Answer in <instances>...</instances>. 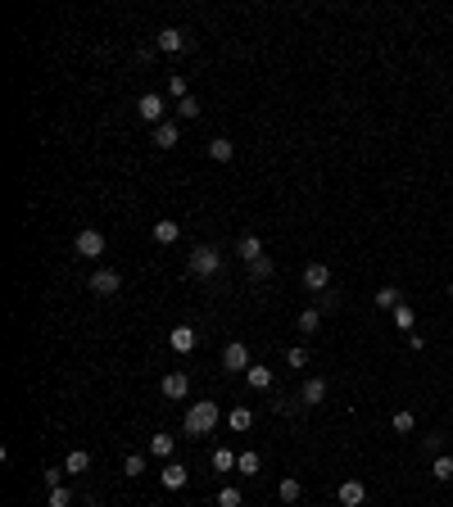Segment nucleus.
I'll list each match as a JSON object with an SVG mask.
<instances>
[{"mask_svg": "<svg viewBox=\"0 0 453 507\" xmlns=\"http://www.w3.org/2000/svg\"><path fill=\"white\" fill-rule=\"evenodd\" d=\"M395 326H399V331H408V335H413V326H417V313H413L408 304H399V308H395Z\"/></svg>", "mask_w": 453, "mask_h": 507, "instance_id": "nucleus-29", "label": "nucleus"}, {"mask_svg": "<svg viewBox=\"0 0 453 507\" xmlns=\"http://www.w3.org/2000/svg\"><path fill=\"white\" fill-rule=\"evenodd\" d=\"M73 249H78L82 259H100V254H105V236H100L96 227H87V231H78V240H73Z\"/></svg>", "mask_w": 453, "mask_h": 507, "instance_id": "nucleus-5", "label": "nucleus"}, {"mask_svg": "<svg viewBox=\"0 0 453 507\" xmlns=\"http://www.w3.org/2000/svg\"><path fill=\"white\" fill-rule=\"evenodd\" d=\"M277 498H281V503H299V498H304V485H299L295 476H286V480L277 485Z\"/></svg>", "mask_w": 453, "mask_h": 507, "instance_id": "nucleus-23", "label": "nucleus"}, {"mask_svg": "<svg viewBox=\"0 0 453 507\" xmlns=\"http://www.w3.org/2000/svg\"><path fill=\"white\" fill-rule=\"evenodd\" d=\"M431 476H435V480H453V458H449V453L431 458Z\"/></svg>", "mask_w": 453, "mask_h": 507, "instance_id": "nucleus-26", "label": "nucleus"}, {"mask_svg": "<svg viewBox=\"0 0 453 507\" xmlns=\"http://www.w3.org/2000/svg\"><path fill=\"white\" fill-rule=\"evenodd\" d=\"M46 507H73V494H68L64 485L59 489H50V498H46Z\"/></svg>", "mask_w": 453, "mask_h": 507, "instance_id": "nucleus-36", "label": "nucleus"}, {"mask_svg": "<svg viewBox=\"0 0 453 507\" xmlns=\"http://www.w3.org/2000/svg\"><path fill=\"white\" fill-rule=\"evenodd\" d=\"M195 340H200V335H195V326H173V331H168V345H173V354H191Z\"/></svg>", "mask_w": 453, "mask_h": 507, "instance_id": "nucleus-11", "label": "nucleus"}, {"mask_svg": "<svg viewBox=\"0 0 453 507\" xmlns=\"http://www.w3.org/2000/svg\"><path fill=\"white\" fill-rule=\"evenodd\" d=\"M173 449H177V440L168 431H159V435H150V453L155 458H164V462H173Z\"/></svg>", "mask_w": 453, "mask_h": 507, "instance_id": "nucleus-15", "label": "nucleus"}, {"mask_svg": "<svg viewBox=\"0 0 453 507\" xmlns=\"http://www.w3.org/2000/svg\"><path fill=\"white\" fill-rule=\"evenodd\" d=\"M191 272L195 277H218L222 272V249L218 245H195L191 249Z\"/></svg>", "mask_w": 453, "mask_h": 507, "instance_id": "nucleus-2", "label": "nucleus"}, {"mask_svg": "<svg viewBox=\"0 0 453 507\" xmlns=\"http://www.w3.org/2000/svg\"><path fill=\"white\" fill-rule=\"evenodd\" d=\"M236 254H241L245 263L263 259V240H259V236H241V245H236Z\"/></svg>", "mask_w": 453, "mask_h": 507, "instance_id": "nucleus-22", "label": "nucleus"}, {"mask_svg": "<svg viewBox=\"0 0 453 507\" xmlns=\"http://www.w3.org/2000/svg\"><path fill=\"white\" fill-rule=\"evenodd\" d=\"M186 480H191V471L182 462H164V471H159V485L164 489H186Z\"/></svg>", "mask_w": 453, "mask_h": 507, "instance_id": "nucleus-10", "label": "nucleus"}, {"mask_svg": "<svg viewBox=\"0 0 453 507\" xmlns=\"http://www.w3.org/2000/svg\"><path fill=\"white\" fill-rule=\"evenodd\" d=\"M222 367H227V372H250V349H245V340H232V345L222 349Z\"/></svg>", "mask_w": 453, "mask_h": 507, "instance_id": "nucleus-4", "label": "nucleus"}, {"mask_svg": "<svg viewBox=\"0 0 453 507\" xmlns=\"http://www.w3.org/2000/svg\"><path fill=\"white\" fill-rule=\"evenodd\" d=\"M245 381H250V390H272V367L254 363L250 372H245Z\"/></svg>", "mask_w": 453, "mask_h": 507, "instance_id": "nucleus-19", "label": "nucleus"}, {"mask_svg": "<svg viewBox=\"0 0 453 507\" xmlns=\"http://www.w3.org/2000/svg\"><path fill=\"white\" fill-rule=\"evenodd\" d=\"M422 449L431 453V458H440V453H444V435H426V440H422Z\"/></svg>", "mask_w": 453, "mask_h": 507, "instance_id": "nucleus-37", "label": "nucleus"}, {"mask_svg": "<svg viewBox=\"0 0 453 507\" xmlns=\"http://www.w3.org/2000/svg\"><path fill=\"white\" fill-rule=\"evenodd\" d=\"M372 304H376V308H386V313H395V308L404 304V290H395V286H381V290L372 295Z\"/></svg>", "mask_w": 453, "mask_h": 507, "instance_id": "nucleus-14", "label": "nucleus"}, {"mask_svg": "<svg viewBox=\"0 0 453 507\" xmlns=\"http://www.w3.org/2000/svg\"><path fill=\"white\" fill-rule=\"evenodd\" d=\"M327 399V381H304V390H299V403H304V408H318V403Z\"/></svg>", "mask_w": 453, "mask_h": 507, "instance_id": "nucleus-13", "label": "nucleus"}, {"mask_svg": "<svg viewBox=\"0 0 453 507\" xmlns=\"http://www.w3.org/2000/svg\"><path fill=\"white\" fill-rule=\"evenodd\" d=\"M299 281H304V290H313V295H318V290L331 286V268H327V263H309Z\"/></svg>", "mask_w": 453, "mask_h": 507, "instance_id": "nucleus-8", "label": "nucleus"}, {"mask_svg": "<svg viewBox=\"0 0 453 507\" xmlns=\"http://www.w3.org/2000/svg\"><path fill=\"white\" fill-rule=\"evenodd\" d=\"M232 154H236V145L227 141V136H213L209 141V159L213 163H232Z\"/></svg>", "mask_w": 453, "mask_h": 507, "instance_id": "nucleus-16", "label": "nucleus"}, {"mask_svg": "<svg viewBox=\"0 0 453 507\" xmlns=\"http://www.w3.org/2000/svg\"><path fill=\"white\" fill-rule=\"evenodd\" d=\"M155 50H164V55H182V50H186V32L164 28V32L155 37Z\"/></svg>", "mask_w": 453, "mask_h": 507, "instance_id": "nucleus-12", "label": "nucleus"}, {"mask_svg": "<svg viewBox=\"0 0 453 507\" xmlns=\"http://www.w3.org/2000/svg\"><path fill=\"white\" fill-rule=\"evenodd\" d=\"M336 498H340V507H363L367 503V485L363 480H340Z\"/></svg>", "mask_w": 453, "mask_h": 507, "instance_id": "nucleus-7", "label": "nucleus"}, {"mask_svg": "<svg viewBox=\"0 0 453 507\" xmlns=\"http://www.w3.org/2000/svg\"><path fill=\"white\" fill-rule=\"evenodd\" d=\"M213 503H218V507H241V503H245V494L227 485V489H218V498H213Z\"/></svg>", "mask_w": 453, "mask_h": 507, "instance_id": "nucleus-32", "label": "nucleus"}, {"mask_svg": "<svg viewBox=\"0 0 453 507\" xmlns=\"http://www.w3.org/2000/svg\"><path fill=\"white\" fill-rule=\"evenodd\" d=\"M123 476H132V480H141V476H145V458H141V453H132V458L123 462Z\"/></svg>", "mask_w": 453, "mask_h": 507, "instance_id": "nucleus-34", "label": "nucleus"}, {"mask_svg": "<svg viewBox=\"0 0 453 507\" xmlns=\"http://www.w3.org/2000/svg\"><path fill=\"white\" fill-rule=\"evenodd\" d=\"M177 141H182V132H177V123H159V127H155V145H159V150H173Z\"/></svg>", "mask_w": 453, "mask_h": 507, "instance_id": "nucleus-20", "label": "nucleus"}, {"mask_svg": "<svg viewBox=\"0 0 453 507\" xmlns=\"http://www.w3.org/2000/svg\"><path fill=\"white\" fill-rule=\"evenodd\" d=\"M390 431H395V435H413V431H417V417H413L408 408H399L395 417H390Z\"/></svg>", "mask_w": 453, "mask_h": 507, "instance_id": "nucleus-21", "label": "nucleus"}, {"mask_svg": "<svg viewBox=\"0 0 453 507\" xmlns=\"http://www.w3.org/2000/svg\"><path fill=\"white\" fill-rule=\"evenodd\" d=\"M227 426H232V431H250V426H254V412L241 403V408H232V412H227Z\"/></svg>", "mask_w": 453, "mask_h": 507, "instance_id": "nucleus-24", "label": "nucleus"}, {"mask_svg": "<svg viewBox=\"0 0 453 507\" xmlns=\"http://www.w3.org/2000/svg\"><path fill=\"white\" fill-rule=\"evenodd\" d=\"M64 471H68V476H82V471H91V453H87V449H73V453L64 458Z\"/></svg>", "mask_w": 453, "mask_h": 507, "instance_id": "nucleus-17", "label": "nucleus"}, {"mask_svg": "<svg viewBox=\"0 0 453 507\" xmlns=\"http://www.w3.org/2000/svg\"><path fill=\"white\" fill-rule=\"evenodd\" d=\"M68 471L64 467H50V471H41V480H46V489H59V480H64Z\"/></svg>", "mask_w": 453, "mask_h": 507, "instance_id": "nucleus-38", "label": "nucleus"}, {"mask_svg": "<svg viewBox=\"0 0 453 507\" xmlns=\"http://www.w3.org/2000/svg\"><path fill=\"white\" fill-rule=\"evenodd\" d=\"M186 96H191V91H186V77L173 73V77H168V100H173V105H182Z\"/></svg>", "mask_w": 453, "mask_h": 507, "instance_id": "nucleus-30", "label": "nucleus"}, {"mask_svg": "<svg viewBox=\"0 0 453 507\" xmlns=\"http://www.w3.org/2000/svg\"><path fill=\"white\" fill-rule=\"evenodd\" d=\"M236 458H241V453H232V449H213V471H232Z\"/></svg>", "mask_w": 453, "mask_h": 507, "instance_id": "nucleus-31", "label": "nucleus"}, {"mask_svg": "<svg viewBox=\"0 0 453 507\" xmlns=\"http://www.w3.org/2000/svg\"><path fill=\"white\" fill-rule=\"evenodd\" d=\"M449 299H453V281H449Z\"/></svg>", "mask_w": 453, "mask_h": 507, "instance_id": "nucleus-39", "label": "nucleus"}, {"mask_svg": "<svg viewBox=\"0 0 453 507\" xmlns=\"http://www.w3.org/2000/svg\"><path fill=\"white\" fill-rule=\"evenodd\" d=\"M213 426H218V403L213 399H195L191 408H186L182 431L191 435V440H204V435H213Z\"/></svg>", "mask_w": 453, "mask_h": 507, "instance_id": "nucleus-1", "label": "nucleus"}, {"mask_svg": "<svg viewBox=\"0 0 453 507\" xmlns=\"http://www.w3.org/2000/svg\"><path fill=\"white\" fill-rule=\"evenodd\" d=\"M168 96H159V91H145V96L141 100H136V118H145V123H168Z\"/></svg>", "mask_w": 453, "mask_h": 507, "instance_id": "nucleus-3", "label": "nucleus"}, {"mask_svg": "<svg viewBox=\"0 0 453 507\" xmlns=\"http://www.w3.org/2000/svg\"><path fill=\"white\" fill-rule=\"evenodd\" d=\"M159 390H164V399H186V394H191V376L186 372H168L164 381H159Z\"/></svg>", "mask_w": 453, "mask_h": 507, "instance_id": "nucleus-9", "label": "nucleus"}, {"mask_svg": "<svg viewBox=\"0 0 453 507\" xmlns=\"http://www.w3.org/2000/svg\"><path fill=\"white\" fill-rule=\"evenodd\" d=\"M177 118H186V123H191V118H200V100H195V96H186L182 105H177Z\"/></svg>", "mask_w": 453, "mask_h": 507, "instance_id": "nucleus-35", "label": "nucleus"}, {"mask_svg": "<svg viewBox=\"0 0 453 507\" xmlns=\"http://www.w3.org/2000/svg\"><path fill=\"white\" fill-rule=\"evenodd\" d=\"M268 277H272V259L263 254V259H254V263H250V281H268Z\"/></svg>", "mask_w": 453, "mask_h": 507, "instance_id": "nucleus-33", "label": "nucleus"}, {"mask_svg": "<svg viewBox=\"0 0 453 507\" xmlns=\"http://www.w3.org/2000/svg\"><path fill=\"white\" fill-rule=\"evenodd\" d=\"M91 290H96L100 299H109V295H118V290H123V277H118L114 268H96V277H91Z\"/></svg>", "mask_w": 453, "mask_h": 507, "instance_id": "nucleus-6", "label": "nucleus"}, {"mask_svg": "<svg viewBox=\"0 0 453 507\" xmlns=\"http://www.w3.org/2000/svg\"><path fill=\"white\" fill-rule=\"evenodd\" d=\"M299 331H304V335H318V326H322V317H318V308H304V313H299Z\"/></svg>", "mask_w": 453, "mask_h": 507, "instance_id": "nucleus-27", "label": "nucleus"}, {"mask_svg": "<svg viewBox=\"0 0 453 507\" xmlns=\"http://www.w3.org/2000/svg\"><path fill=\"white\" fill-rule=\"evenodd\" d=\"M259 467H263V458L254 449H245L241 458H236V471H245V476H259Z\"/></svg>", "mask_w": 453, "mask_h": 507, "instance_id": "nucleus-25", "label": "nucleus"}, {"mask_svg": "<svg viewBox=\"0 0 453 507\" xmlns=\"http://www.w3.org/2000/svg\"><path fill=\"white\" fill-rule=\"evenodd\" d=\"M286 367H290V372H304V367H309V349H304V345L286 349Z\"/></svg>", "mask_w": 453, "mask_h": 507, "instance_id": "nucleus-28", "label": "nucleus"}, {"mask_svg": "<svg viewBox=\"0 0 453 507\" xmlns=\"http://www.w3.org/2000/svg\"><path fill=\"white\" fill-rule=\"evenodd\" d=\"M177 236H182V227H177L173 218H159L155 222V240H159V245H177Z\"/></svg>", "mask_w": 453, "mask_h": 507, "instance_id": "nucleus-18", "label": "nucleus"}]
</instances>
